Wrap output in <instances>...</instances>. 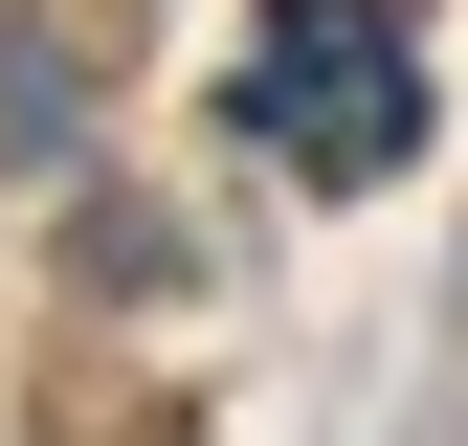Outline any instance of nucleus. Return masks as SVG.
<instances>
[{
  "label": "nucleus",
  "instance_id": "f257e3e1",
  "mask_svg": "<svg viewBox=\"0 0 468 446\" xmlns=\"http://www.w3.org/2000/svg\"><path fill=\"white\" fill-rule=\"evenodd\" d=\"M246 156H290V179H401V156H424V23H401V0H268Z\"/></svg>",
  "mask_w": 468,
  "mask_h": 446
}]
</instances>
